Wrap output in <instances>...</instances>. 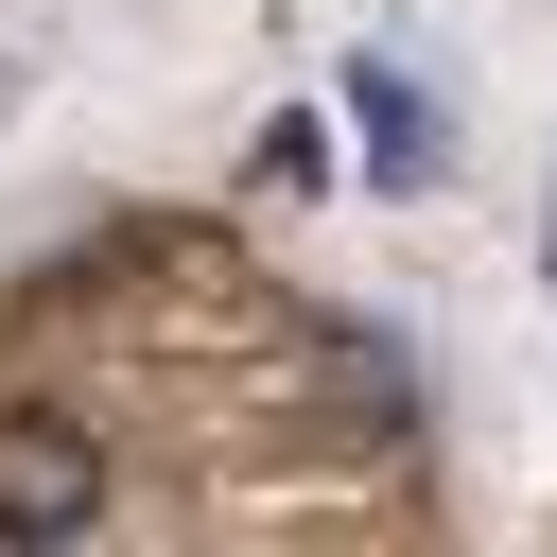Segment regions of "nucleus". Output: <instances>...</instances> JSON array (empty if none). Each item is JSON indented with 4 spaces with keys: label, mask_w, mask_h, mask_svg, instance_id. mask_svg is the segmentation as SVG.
<instances>
[{
    "label": "nucleus",
    "mask_w": 557,
    "mask_h": 557,
    "mask_svg": "<svg viewBox=\"0 0 557 557\" xmlns=\"http://www.w3.org/2000/svg\"><path fill=\"white\" fill-rule=\"evenodd\" d=\"M104 522V435L70 400H0V557H87Z\"/></svg>",
    "instance_id": "f257e3e1"
},
{
    "label": "nucleus",
    "mask_w": 557,
    "mask_h": 557,
    "mask_svg": "<svg viewBox=\"0 0 557 557\" xmlns=\"http://www.w3.org/2000/svg\"><path fill=\"white\" fill-rule=\"evenodd\" d=\"M313 366H331V400H348V435H400V418H418V383H400V348H366V331H331Z\"/></svg>",
    "instance_id": "f03ea898"
},
{
    "label": "nucleus",
    "mask_w": 557,
    "mask_h": 557,
    "mask_svg": "<svg viewBox=\"0 0 557 557\" xmlns=\"http://www.w3.org/2000/svg\"><path fill=\"white\" fill-rule=\"evenodd\" d=\"M366 122H383V157H366V174H383V191H435V122H418V87H400V70H366Z\"/></svg>",
    "instance_id": "7ed1b4c3"
},
{
    "label": "nucleus",
    "mask_w": 557,
    "mask_h": 557,
    "mask_svg": "<svg viewBox=\"0 0 557 557\" xmlns=\"http://www.w3.org/2000/svg\"><path fill=\"white\" fill-rule=\"evenodd\" d=\"M244 174H261V191H313V174H331V122H313V104H278V122H261V157H244Z\"/></svg>",
    "instance_id": "20e7f679"
}]
</instances>
